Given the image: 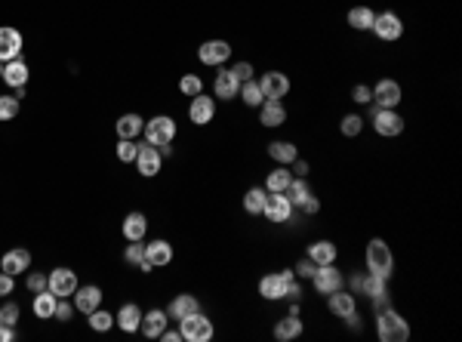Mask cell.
Wrapping results in <instances>:
<instances>
[{"instance_id":"9c48e42d","label":"cell","mask_w":462,"mask_h":342,"mask_svg":"<svg viewBox=\"0 0 462 342\" xmlns=\"http://www.w3.org/2000/svg\"><path fill=\"white\" fill-rule=\"evenodd\" d=\"M296 207L290 204V198L284 195V191H268V200H265V210L262 216L268 222H278V225H284V222H290V216H293Z\"/></svg>"},{"instance_id":"db71d44e","label":"cell","mask_w":462,"mask_h":342,"mask_svg":"<svg viewBox=\"0 0 462 342\" xmlns=\"http://www.w3.org/2000/svg\"><path fill=\"white\" fill-rule=\"evenodd\" d=\"M293 173L305 179V173H308V161H305V158H296V161H293Z\"/></svg>"},{"instance_id":"60d3db41","label":"cell","mask_w":462,"mask_h":342,"mask_svg":"<svg viewBox=\"0 0 462 342\" xmlns=\"http://www.w3.org/2000/svg\"><path fill=\"white\" fill-rule=\"evenodd\" d=\"M19 117V96H0V121H13Z\"/></svg>"},{"instance_id":"e575fe53","label":"cell","mask_w":462,"mask_h":342,"mask_svg":"<svg viewBox=\"0 0 462 342\" xmlns=\"http://www.w3.org/2000/svg\"><path fill=\"white\" fill-rule=\"evenodd\" d=\"M290 182H293V170H290V167H281V163H278V167L268 173L265 188H268V191H287Z\"/></svg>"},{"instance_id":"484cf974","label":"cell","mask_w":462,"mask_h":342,"mask_svg":"<svg viewBox=\"0 0 462 342\" xmlns=\"http://www.w3.org/2000/svg\"><path fill=\"white\" fill-rule=\"evenodd\" d=\"M302 321H299V315H284L278 324H274V339L278 342H293V339H299L302 336Z\"/></svg>"},{"instance_id":"8d00e7d4","label":"cell","mask_w":462,"mask_h":342,"mask_svg":"<svg viewBox=\"0 0 462 342\" xmlns=\"http://www.w3.org/2000/svg\"><path fill=\"white\" fill-rule=\"evenodd\" d=\"M237 96L247 102V108H259L265 102L262 90H259V80H247V84H241V93H237Z\"/></svg>"},{"instance_id":"52a82bcc","label":"cell","mask_w":462,"mask_h":342,"mask_svg":"<svg viewBox=\"0 0 462 342\" xmlns=\"http://www.w3.org/2000/svg\"><path fill=\"white\" fill-rule=\"evenodd\" d=\"M379 40H385V43H394V40H401V34H404V22H401L398 13H392V10H385V13H376V19H373V28H370Z\"/></svg>"},{"instance_id":"83f0119b","label":"cell","mask_w":462,"mask_h":342,"mask_svg":"<svg viewBox=\"0 0 462 342\" xmlns=\"http://www.w3.org/2000/svg\"><path fill=\"white\" fill-rule=\"evenodd\" d=\"M268 158L274 163H281V167H290V163L299 158V148L293 142H287V139H274V142L268 145Z\"/></svg>"},{"instance_id":"ab89813d","label":"cell","mask_w":462,"mask_h":342,"mask_svg":"<svg viewBox=\"0 0 462 342\" xmlns=\"http://www.w3.org/2000/svg\"><path fill=\"white\" fill-rule=\"evenodd\" d=\"M361 130H364V117L361 114H345L339 121V133H342V136H348V139L361 136Z\"/></svg>"},{"instance_id":"d4e9b609","label":"cell","mask_w":462,"mask_h":342,"mask_svg":"<svg viewBox=\"0 0 462 342\" xmlns=\"http://www.w3.org/2000/svg\"><path fill=\"white\" fill-rule=\"evenodd\" d=\"M114 324L121 327L124 333H139V324H142V308H139L136 302H126V306H121V311L114 315Z\"/></svg>"},{"instance_id":"3957f363","label":"cell","mask_w":462,"mask_h":342,"mask_svg":"<svg viewBox=\"0 0 462 342\" xmlns=\"http://www.w3.org/2000/svg\"><path fill=\"white\" fill-rule=\"evenodd\" d=\"M367 272L379 274V278H385V281H392V274H394V253H392V247L382 241V237H370V244H367Z\"/></svg>"},{"instance_id":"d6986e66","label":"cell","mask_w":462,"mask_h":342,"mask_svg":"<svg viewBox=\"0 0 462 342\" xmlns=\"http://www.w3.org/2000/svg\"><path fill=\"white\" fill-rule=\"evenodd\" d=\"M188 117H191V124L207 126L216 117V99H210V96H204V93H198L195 99H191V105H188Z\"/></svg>"},{"instance_id":"681fc988","label":"cell","mask_w":462,"mask_h":342,"mask_svg":"<svg viewBox=\"0 0 462 342\" xmlns=\"http://www.w3.org/2000/svg\"><path fill=\"white\" fill-rule=\"evenodd\" d=\"M299 210L305 213V216H315V213H320V198H315V191H311V195L299 204Z\"/></svg>"},{"instance_id":"e0dca14e","label":"cell","mask_w":462,"mask_h":342,"mask_svg":"<svg viewBox=\"0 0 462 342\" xmlns=\"http://www.w3.org/2000/svg\"><path fill=\"white\" fill-rule=\"evenodd\" d=\"M77 274H74L71 269H56L50 272V290L59 296V299H68V296H74V290H77Z\"/></svg>"},{"instance_id":"9a60e30c","label":"cell","mask_w":462,"mask_h":342,"mask_svg":"<svg viewBox=\"0 0 462 342\" xmlns=\"http://www.w3.org/2000/svg\"><path fill=\"white\" fill-rule=\"evenodd\" d=\"M259 124L268 126V130H278V126L287 124V108L281 99H265L259 105Z\"/></svg>"},{"instance_id":"cb8c5ba5","label":"cell","mask_w":462,"mask_h":342,"mask_svg":"<svg viewBox=\"0 0 462 342\" xmlns=\"http://www.w3.org/2000/svg\"><path fill=\"white\" fill-rule=\"evenodd\" d=\"M195 311H200L198 296H191V293H179V296H173V302H170L167 315L173 318V321H182V318L195 315Z\"/></svg>"},{"instance_id":"f546056e","label":"cell","mask_w":462,"mask_h":342,"mask_svg":"<svg viewBox=\"0 0 462 342\" xmlns=\"http://www.w3.org/2000/svg\"><path fill=\"white\" fill-rule=\"evenodd\" d=\"M114 130H117V136H121V139H136L139 133L145 130V121H142V114L130 111V114H121V117H117Z\"/></svg>"},{"instance_id":"ffe728a7","label":"cell","mask_w":462,"mask_h":342,"mask_svg":"<svg viewBox=\"0 0 462 342\" xmlns=\"http://www.w3.org/2000/svg\"><path fill=\"white\" fill-rule=\"evenodd\" d=\"M170 324V315L167 308H151L148 315H142V324H139V333H145L148 339H158Z\"/></svg>"},{"instance_id":"c3c4849f","label":"cell","mask_w":462,"mask_h":342,"mask_svg":"<svg viewBox=\"0 0 462 342\" xmlns=\"http://www.w3.org/2000/svg\"><path fill=\"white\" fill-rule=\"evenodd\" d=\"M231 74L237 77V84H247V80H253V65L250 62H237L234 68H231Z\"/></svg>"},{"instance_id":"7dc6e473","label":"cell","mask_w":462,"mask_h":342,"mask_svg":"<svg viewBox=\"0 0 462 342\" xmlns=\"http://www.w3.org/2000/svg\"><path fill=\"white\" fill-rule=\"evenodd\" d=\"M315 269H318V265L315 262H311V259L308 256H305V259H299V262H296V278H305V281H311V274H315Z\"/></svg>"},{"instance_id":"11a10c76","label":"cell","mask_w":462,"mask_h":342,"mask_svg":"<svg viewBox=\"0 0 462 342\" xmlns=\"http://www.w3.org/2000/svg\"><path fill=\"white\" fill-rule=\"evenodd\" d=\"M348 284H352V293H355V296H361V287H364V274H352V278H348Z\"/></svg>"},{"instance_id":"7bdbcfd3","label":"cell","mask_w":462,"mask_h":342,"mask_svg":"<svg viewBox=\"0 0 462 342\" xmlns=\"http://www.w3.org/2000/svg\"><path fill=\"white\" fill-rule=\"evenodd\" d=\"M142 259H145V244H142V241H130V247L124 250V262L139 265Z\"/></svg>"},{"instance_id":"277c9868","label":"cell","mask_w":462,"mask_h":342,"mask_svg":"<svg viewBox=\"0 0 462 342\" xmlns=\"http://www.w3.org/2000/svg\"><path fill=\"white\" fill-rule=\"evenodd\" d=\"M179 333H182L185 342H210L216 330H213V321L204 315V311H195V315L179 321Z\"/></svg>"},{"instance_id":"f5cc1de1","label":"cell","mask_w":462,"mask_h":342,"mask_svg":"<svg viewBox=\"0 0 462 342\" xmlns=\"http://www.w3.org/2000/svg\"><path fill=\"white\" fill-rule=\"evenodd\" d=\"M13 339H16V327L0 321V342H13Z\"/></svg>"},{"instance_id":"1f68e13d","label":"cell","mask_w":462,"mask_h":342,"mask_svg":"<svg viewBox=\"0 0 462 342\" xmlns=\"http://www.w3.org/2000/svg\"><path fill=\"white\" fill-rule=\"evenodd\" d=\"M145 259L154 265V269L170 265L173 262V247H170L167 241H151V244H145Z\"/></svg>"},{"instance_id":"4fadbf2b","label":"cell","mask_w":462,"mask_h":342,"mask_svg":"<svg viewBox=\"0 0 462 342\" xmlns=\"http://www.w3.org/2000/svg\"><path fill=\"white\" fill-rule=\"evenodd\" d=\"M327 308H330V315H336L339 321H345L352 311H357V296L352 290H333L330 296H327Z\"/></svg>"},{"instance_id":"bcb514c9","label":"cell","mask_w":462,"mask_h":342,"mask_svg":"<svg viewBox=\"0 0 462 342\" xmlns=\"http://www.w3.org/2000/svg\"><path fill=\"white\" fill-rule=\"evenodd\" d=\"M352 99L357 102V105H370V102H373V90H370L367 84H357L352 90Z\"/></svg>"},{"instance_id":"7402d4cb","label":"cell","mask_w":462,"mask_h":342,"mask_svg":"<svg viewBox=\"0 0 462 342\" xmlns=\"http://www.w3.org/2000/svg\"><path fill=\"white\" fill-rule=\"evenodd\" d=\"M3 80L6 87H13V90H19V87H25L28 84V65H25V59H10V62H3Z\"/></svg>"},{"instance_id":"f907efd6","label":"cell","mask_w":462,"mask_h":342,"mask_svg":"<svg viewBox=\"0 0 462 342\" xmlns=\"http://www.w3.org/2000/svg\"><path fill=\"white\" fill-rule=\"evenodd\" d=\"M13 290H16V278L6 272H0V296H10Z\"/></svg>"},{"instance_id":"2e32d148","label":"cell","mask_w":462,"mask_h":342,"mask_svg":"<svg viewBox=\"0 0 462 342\" xmlns=\"http://www.w3.org/2000/svg\"><path fill=\"white\" fill-rule=\"evenodd\" d=\"M22 34L19 28H10V25H0V62H10V59H19L22 56Z\"/></svg>"},{"instance_id":"7a4b0ae2","label":"cell","mask_w":462,"mask_h":342,"mask_svg":"<svg viewBox=\"0 0 462 342\" xmlns=\"http://www.w3.org/2000/svg\"><path fill=\"white\" fill-rule=\"evenodd\" d=\"M145 142L148 145H154V148H161V154L167 158V154H173V139H176V121L173 117H167V114H158V117H151V121L145 124Z\"/></svg>"},{"instance_id":"8992f818","label":"cell","mask_w":462,"mask_h":342,"mask_svg":"<svg viewBox=\"0 0 462 342\" xmlns=\"http://www.w3.org/2000/svg\"><path fill=\"white\" fill-rule=\"evenodd\" d=\"M311 287H315L320 296H330L333 290L345 287V274H342V272L336 269V262H330V265H318L315 274H311Z\"/></svg>"},{"instance_id":"30bf717a","label":"cell","mask_w":462,"mask_h":342,"mask_svg":"<svg viewBox=\"0 0 462 342\" xmlns=\"http://www.w3.org/2000/svg\"><path fill=\"white\" fill-rule=\"evenodd\" d=\"M401 99H404V90H401L398 80H392V77L376 80V87H373V102H376V108H398Z\"/></svg>"},{"instance_id":"f6af8a7d","label":"cell","mask_w":462,"mask_h":342,"mask_svg":"<svg viewBox=\"0 0 462 342\" xmlns=\"http://www.w3.org/2000/svg\"><path fill=\"white\" fill-rule=\"evenodd\" d=\"M25 287L31 290V293H40V290H50V274H28Z\"/></svg>"},{"instance_id":"7c38bea8","label":"cell","mask_w":462,"mask_h":342,"mask_svg":"<svg viewBox=\"0 0 462 342\" xmlns=\"http://www.w3.org/2000/svg\"><path fill=\"white\" fill-rule=\"evenodd\" d=\"M198 59L204 65H210V68H219L222 62H228V59H231V43L228 40H207V43H200Z\"/></svg>"},{"instance_id":"5b68a950","label":"cell","mask_w":462,"mask_h":342,"mask_svg":"<svg viewBox=\"0 0 462 342\" xmlns=\"http://www.w3.org/2000/svg\"><path fill=\"white\" fill-rule=\"evenodd\" d=\"M370 121H373V130L382 139H394L404 133V117L398 114V108H376L370 111Z\"/></svg>"},{"instance_id":"ba28073f","label":"cell","mask_w":462,"mask_h":342,"mask_svg":"<svg viewBox=\"0 0 462 342\" xmlns=\"http://www.w3.org/2000/svg\"><path fill=\"white\" fill-rule=\"evenodd\" d=\"M361 296H367L370 302H373V308L376 311H382V308H389L392 302H389V281L385 278H379V274H364V287H361Z\"/></svg>"},{"instance_id":"d6a6232c","label":"cell","mask_w":462,"mask_h":342,"mask_svg":"<svg viewBox=\"0 0 462 342\" xmlns=\"http://www.w3.org/2000/svg\"><path fill=\"white\" fill-rule=\"evenodd\" d=\"M265 200H268V188L265 185H256V188H250L247 195H244V210H247L250 216H262Z\"/></svg>"},{"instance_id":"836d02e7","label":"cell","mask_w":462,"mask_h":342,"mask_svg":"<svg viewBox=\"0 0 462 342\" xmlns=\"http://www.w3.org/2000/svg\"><path fill=\"white\" fill-rule=\"evenodd\" d=\"M373 19H376V13L370 10V6H352V10H348V25H352L355 31H370V28H373Z\"/></svg>"},{"instance_id":"ee69618b","label":"cell","mask_w":462,"mask_h":342,"mask_svg":"<svg viewBox=\"0 0 462 342\" xmlns=\"http://www.w3.org/2000/svg\"><path fill=\"white\" fill-rule=\"evenodd\" d=\"M19 315H22V308L16 306V302H6V306H0V321H3V324L16 327L19 324Z\"/></svg>"},{"instance_id":"6f0895ef","label":"cell","mask_w":462,"mask_h":342,"mask_svg":"<svg viewBox=\"0 0 462 342\" xmlns=\"http://www.w3.org/2000/svg\"><path fill=\"white\" fill-rule=\"evenodd\" d=\"M0 77H3V62H0Z\"/></svg>"},{"instance_id":"816d5d0a","label":"cell","mask_w":462,"mask_h":342,"mask_svg":"<svg viewBox=\"0 0 462 342\" xmlns=\"http://www.w3.org/2000/svg\"><path fill=\"white\" fill-rule=\"evenodd\" d=\"M74 315V308H71V302H65V299H59V306H56V321H68V318Z\"/></svg>"},{"instance_id":"6da1fadb","label":"cell","mask_w":462,"mask_h":342,"mask_svg":"<svg viewBox=\"0 0 462 342\" xmlns=\"http://www.w3.org/2000/svg\"><path fill=\"white\" fill-rule=\"evenodd\" d=\"M376 336L382 342H407L410 339V324L404 321L401 311H394L392 306L376 311Z\"/></svg>"},{"instance_id":"ac0fdd59","label":"cell","mask_w":462,"mask_h":342,"mask_svg":"<svg viewBox=\"0 0 462 342\" xmlns=\"http://www.w3.org/2000/svg\"><path fill=\"white\" fill-rule=\"evenodd\" d=\"M0 269H3L6 274H25L28 269H31V253H28L25 247H16V250H6L3 259H0Z\"/></svg>"},{"instance_id":"b9f144b4","label":"cell","mask_w":462,"mask_h":342,"mask_svg":"<svg viewBox=\"0 0 462 342\" xmlns=\"http://www.w3.org/2000/svg\"><path fill=\"white\" fill-rule=\"evenodd\" d=\"M136 154H139V145L133 142V139H121V142H117V161L121 163H133Z\"/></svg>"},{"instance_id":"f35d334b","label":"cell","mask_w":462,"mask_h":342,"mask_svg":"<svg viewBox=\"0 0 462 342\" xmlns=\"http://www.w3.org/2000/svg\"><path fill=\"white\" fill-rule=\"evenodd\" d=\"M179 93L188 96V99H195L198 93H204V80H200V74H185V77L179 80Z\"/></svg>"},{"instance_id":"603a6c76","label":"cell","mask_w":462,"mask_h":342,"mask_svg":"<svg viewBox=\"0 0 462 342\" xmlns=\"http://www.w3.org/2000/svg\"><path fill=\"white\" fill-rule=\"evenodd\" d=\"M213 93H216V99H222V102L237 99V93H241V84H237V77L231 74V68L216 74V80H213Z\"/></svg>"},{"instance_id":"d590c367","label":"cell","mask_w":462,"mask_h":342,"mask_svg":"<svg viewBox=\"0 0 462 342\" xmlns=\"http://www.w3.org/2000/svg\"><path fill=\"white\" fill-rule=\"evenodd\" d=\"M284 195L290 198V204H293V207H299V204H302V200H305V198H308V195H311V185H308V182H305V179H302V176H293V182H290V185H287V191H284Z\"/></svg>"},{"instance_id":"f1b7e54d","label":"cell","mask_w":462,"mask_h":342,"mask_svg":"<svg viewBox=\"0 0 462 342\" xmlns=\"http://www.w3.org/2000/svg\"><path fill=\"white\" fill-rule=\"evenodd\" d=\"M56 306H59V296L53 290H40V293H34V315L40 318V321H53L56 315Z\"/></svg>"},{"instance_id":"44dd1931","label":"cell","mask_w":462,"mask_h":342,"mask_svg":"<svg viewBox=\"0 0 462 342\" xmlns=\"http://www.w3.org/2000/svg\"><path fill=\"white\" fill-rule=\"evenodd\" d=\"M102 306V290L96 284H87V287H77L74 290V308L89 315V311H96Z\"/></svg>"},{"instance_id":"4316f807","label":"cell","mask_w":462,"mask_h":342,"mask_svg":"<svg viewBox=\"0 0 462 342\" xmlns=\"http://www.w3.org/2000/svg\"><path fill=\"white\" fill-rule=\"evenodd\" d=\"M305 256H308L315 265H330V262H336L339 250H336V244H333V241H315V244H308Z\"/></svg>"},{"instance_id":"8fae6325","label":"cell","mask_w":462,"mask_h":342,"mask_svg":"<svg viewBox=\"0 0 462 342\" xmlns=\"http://www.w3.org/2000/svg\"><path fill=\"white\" fill-rule=\"evenodd\" d=\"M136 170L145 176V179H154V176L161 173V163H163V154H161V148H154V145H139V154H136Z\"/></svg>"},{"instance_id":"9f6ffc18","label":"cell","mask_w":462,"mask_h":342,"mask_svg":"<svg viewBox=\"0 0 462 342\" xmlns=\"http://www.w3.org/2000/svg\"><path fill=\"white\" fill-rule=\"evenodd\" d=\"M158 339H163V342H179V339H182V333H179V330H163Z\"/></svg>"},{"instance_id":"4dcf8cb0","label":"cell","mask_w":462,"mask_h":342,"mask_svg":"<svg viewBox=\"0 0 462 342\" xmlns=\"http://www.w3.org/2000/svg\"><path fill=\"white\" fill-rule=\"evenodd\" d=\"M145 232H148L145 213H139V210L126 213V216H124V237H126V241H142Z\"/></svg>"},{"instance_id":"5bb4252c","label":"cell","mask_w":462,"mask_h":342,"mask_svg":"<svg viewBox=\"0 0 462 342\" xmlns=\"http://www.w3.org/2000/svg\"><path fill=\"white\" fill-rule=\"evenodd\" d=\"M259 90H262L265 99H284L290 93V77L284 71H265L259 77Z\"/></svg>"},{"instance_id":"74e56055","label":"cell","mask_w":462,"mask_h":342,"mask_svg":"<svg viewBox=\"0 0 462 342\" xmlns=\"http://www.w3.org/2000/svg\"><path fill=\"white\" fill-rule=\"evenodd\" d=\"M89 327H93L96 333H105V330H111V327H114V315H111V311H105V308H96V311H89Z\"/></svg>"}]
</instances>
